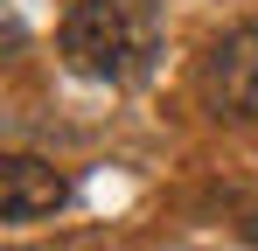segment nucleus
I'll return each mask as SVG.
<instances>
[{"instance_id":"2","label":"nucleus","mask_w":258,"mask_h":251,"mask_svg":"<svg viewBox=\"0 0 258 251\" xmlns=\"http://www.w3.org/2000/svg\"><path fill=\"white\" fill-rule=\"evenodd\" d=\"M203 84H210V105H216V112H230V119H258V21L230 28V35L210 49Z\"/></svg>"},{"instance_id":"1","label":"nucleus","mask_w":258,"mask_h":251,"mask_svg":"<svg viewBox=\"0 0 258 251\" xmlns=\"http://www.w3.org/2000/svg\"><path fill=\"white\" fill-rule=\"evenodd\" d=\"M154 35H161L154 0H77L63 14V56H70V70L105 77V84L140 77L147 56H154Z\"/></svg>"},{"instance_id":"3","label":"nucleus","mask_w":258,"mask_h":251,"mask_svg":"<svg viewBox=\"0 0 258 251\" xmlns=\"http://www.w3.org/2000/svg\"><path fill=\"white\" fill-rule=\"evenodd\" d=\"M63 203H70V181L49 161H35V154H7V161H0V216H7V223L56 216Z\"/></svg>"},{"instance_id":"4","label":"nucleus","mask_w":258,"mask_h":251,"mask_svg":"<svg viewBox=\"0 0 258 251\" xmlns=\"http://www.w3.org/2000/svg\"><path fill=\"white\" fill-rule=\"evenodd\" d=\"M244 237H251V244H258V209H251V216H244Z\"/></svg>"}]
</instances>
